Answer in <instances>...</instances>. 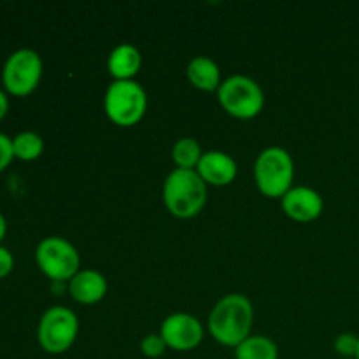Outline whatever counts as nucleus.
Segmentation results:
<instances>
[{"instance_id":"1","label":"nucleus","mask_w":359,"mask_h":359,"mask_svg":"<svg viewBox=\"0 0 359 359\" xmlns=\"http://www.w3.org/2000/svg\"><path fill=\"white\" fill-rule=\"evenodd\" d=\"M255 309L245 294L230 293L214 305L209 316V332L216 342L237 347L251 335Z\"/></svg>"},{"instance_id":"2","label":"nucleus","mask_w":359,"mask_h":359,"mask_svg":"<svg viewBox=\"0 0 359 359\" xmlns=\"http://www.w3.org/2000/svg\"><path fill=\"white\" fill-rule=\"evenodd\" d=\"M163 202L172 216L189 219L205 205L207 184L196 170L174 168L163 182Z\"/></svg>"},{"instance_id":"3","label":"nucleus","mask_w":359,"mask_h":359,"mask_svg":"<svg viewBox=\"0 0 359 359\" xmlns=\"http://www.w3.org/2000/svg\"><path fill=\"white\" fill-rule=\"evenodd\" d=\"M255 179L259 191L269 198H283L294 181V163L284 147L272 146L258 154L255 163Z\"/></svg>"},{"instance_id":"4","label":"nucleus","mask_w":359,"mask_h":359,"mask_svg":"<svg viewBox=\"0 0 359 359\" xmlns=\"http://www.w3.org/2000/svg\"><path fill=\"white\" fill-rule=\"evenodd\" d=\"M104 109L116 125L133 126L146 114V90L137 81H112L105 91Z\"/></svg>"},{"instance_id":"5","label":"nucleus","mask_w":359,"mask_h":359,"mask_svg":"<svg viewBox=\"0 0 359 359\" xmlns=\"http://www.w3.org/2000/svg\"><path fill=\"white\" fill-rule=\"evenodd\" d=\"M217 100L230 116L238 119L256 118L265 107V93L255 79L248 76H230L221 83Z\"/></svg>"},{"instance_id":"6","label":"nucleus","mask_w":359,"mask_h":359,"mask_svg":"<svg viewBox=\"0 0 359 359\" xmlns=\"http://www.w3.org/2000/svg\"><path fill=\"white\" fill-rule=\"evenodd\" d=\"M35 262L41 272L53 283L70 280L81 266L77 249L63 237H46L35 249Z\"/></svg>"},{"instance_id":"7","label":"nucleus","mask_w":359,"mask_h":359,"mask_svg":"<svg viewBox=\"0 0 359 359\" xmlns=\"http://www.w3.org/2000/svg\"><path fill=\"white\" fill-rule=\"evenodd\" d=\"M79 333V319L70 309L56 305L42 314L37 326V340L48 354H63L74 346Z\"/></svg>"},{"instance_id":"8","label":"nucleus","mask_w":359,"mask_h":359,"mask_svg":"<svg viewBox=\"0 0 359 359\" xmlns=\"http://www.w3.org/2000/svg\"><path fill=\"white\" fill-rule=\"evenodd\" d=\"M42 77V58L30 48H21L6 60L2 84L14 97H27L39 86Z\"/></svg>"},{"instance_id":"9","label":"nucleus","mask_w":359,"mask_h":359,"mask_svg":"<svg viewBox=\"0 0 359 359\" xmlns=\"http://www.w3.org/2000/svg\"><path fill=\"white\" fill-rule=\"evenodd\" d=\"M161 339L174 351H193L203 340V326L195 316L175 312L165 318L160 328Z\"/></svg>"},{"instance_id":"10","label":"nucleus","mask_w":359,"mask_h":359,"mask_svg":"<svg viewBox=\"0 0 359 359\" xmlns=\"http://www.w3.org/2000/svg\"><path fill=\"white\" fill-rule=\"evenodd\" d=\"M283 210L287 217L298 223H309L321 216L325 209L323 196L316 189L307 186H293L286 195L280 198Z\"/></svg>"},{"instance_id":"11","label":"nucleus","mask_w":359,"mask_h":359,"mask_svg":"<svg viewBox=\"0 0 359 359\" xmlns=\"http://www.w3.org/2000/svg\"><path fill=\"white\" fill-rule=\"evenodd\" d=\"M200 177L205 184L210 186H226L237 177V161L223 151H207L203 153L198 167H196Z\"/></svg>"},{"instance_id":"12","label":"nucleus","mask_w":359,"mask_h":359,"mask_svg":"<svg viewBox=\"0 0 359 359\" xmlns=\"http://www.w3.org/2000/svg\"><path fill=\"white\" fill-rule=\"evenodd\" d=\"M107 279L93 269H83L69 280V293L83 305H93L107 294Z\"/></svg>"},{"instance_id":"13","label":"nucleus","mask_w":359,"mask_h":359,"mask_svg":"<svg viewBox=\"0 0 359 359\" xmlns=\"http://www.w3.org/2000/svg\"><path fill=\"white\" fill-rule=\"evenodd\" d=\"M142 67V55L133 44L123 42L111 51L107 60L109 74L114 81H133Z\"/></svg>"},{"instance_id":"14","label":"nucleus","mask_w":359,"mask_h":359,"mask_svg":"<svg viewBox=\"0 0 359 359\" xmlns=\"http://www.w3.org/2000/svg\"><path fill=\"white\" fill-rule=\"evenodd\" d=\"M188 79L202 91H217L221 86V70L209 56H195L188 63Z\"/></svg>"},{"instance_id":"15","label":"nucleus","mask_w":359,"mask_h":359,"mask_svg":"<svg viewBox=\"0 0 359 359\" xmlns=\"http://www.w3.org/2000/svg\"><path fill=\"white\" fill-rule=\"evenodd\" d=\"M235 359H279V347L265 335H249L235 347Z\"/></svg>"},{"instance_id":"16","label":"nucleus","mask_w":359,"mask_h":359,"mask_svg":"<svg viewBox=\"0 0 359 359\" xmlns=\"http://www.w3.org/2000/svg\"><path fill=\"white\" fill-rule=\"evenodd\" d=\"M203 156V151L200 144L191 137H182L172 147V158L177 168H184V170H196L200 160Z\"/></svg>"},{"instance_id":"17","label":"nucleus","mask_w":359,"mask_h":359,"mask_svg":"<svg viewBox=\"0 0 359 359\" xmlns=\"http://www.w3.org/2000/svg\"><path fill=\"white\" fill-rule=\"evenodd\" d=\"M14 158L23 161H34L44 153V140L35 132H21L13 139Z\"/></svg>"},{"instance_id":"18","label":"nucleus","mask_w":359,"mask_h":359,"mask_svg":"<svg viewBox=\"0 0 359 359\" xmlns=\"http://www.w3.org/2000/svg\"><path fill=\"white\" fill-rule=\"evenodd\" d=\"M140 351H142V354L146 358L156 359L163 356V353L167 351V344L161 339L160 333H149V335L144 337L142 342H140Z\"/></svg>"},{"instance_id":"19","label":"nucleus","mask_w":359,"mask_h":359,"mask_svg":"<svg viewBox=\"0 0 359 359\" xmlns=\"http://www.w3.org/2000/svg\"><path fill=\"white\" fill-rule=\"evenodd\" d=\"M358 344H359V337L354 335V333H340L339 337L333 342V347H335L337 353L340 356H356L358 351Z\"/></svg>"},{"instance_id":"20","label":"nucleus","mask_w":359,"mask_h":359,"mask_svg":"<svg viewBox=\"0 0 359 359\" xmlns=\"http://www.w3.org/2000/svg\"><path fill=\"white\" fill-rule=\"evenodd\" d=\"M13 160H14L13 139L7 137L6 133H0V172L6 170Z\"/></svg>"},{"instance_id":"21","label":"nucleus","mask_w":359,"mask_h":359,"mask_svg":"<svg viewBox=\"0 0 359 359\" xmlns=\"http://www.w3.org/2000/svg\"><path fill=\"white\" fill-rule=\"evenodd\" d=\"M14 269V258L13 252L9 251L7 248L0 245V279L9 276Z\"/></svg>"},{"instance_id":"22","label":"nucleus","mask_w":359,"mask_h":359,"mask_svg":"<svg viewBox=\"0 0 359 359\" xmlns=\"http://www.w3.org/2000/svg\"><path fill=\"white\" fill-rule=\"evenodd\" d=\"M7 111H9V98H7L6 91L0 90V121L6 118Z\"/></svg>"},{"instance_id":"23","label":"nucleus","mask_w":359,"mask_h":359,"mask_svg":"<svg viewBox=\"0 0 359 359\" xmlns=\"http://www.w3.org/2000/svg\"><path fill=\"white\" fill-rule=\"evenodd\" d=\"M7 233V223H6V217L0 214V242H2V238L6 237Z\"/></svg>"},{"instance_id":"24","label":"nucleus","mask_w":359,"mask_h":359,"mask_svg":"<svg viewBox=\"0 0 359 359\" xmlns=\"http://www.w3.org/2000/svg\"><path fill=\"white\" fill-rule=\"evenodd\" d=\"M356 359H359V344H358V351H356V356H354Z\"/></svg>"}]
</instances>
